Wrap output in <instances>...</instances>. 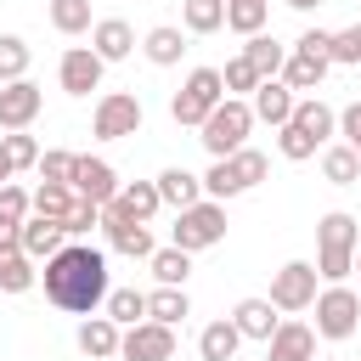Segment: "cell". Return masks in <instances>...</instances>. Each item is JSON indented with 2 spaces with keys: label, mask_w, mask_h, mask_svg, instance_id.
<instances>
[{
  "label": "cell",
  "mask_w": 361,
  "mask_h": 361,
  "mask_svg": "<svg viewBox=\"0 0 361 361\" xmlns=\"http://www.w3.org/2000/svg\"><path fill=\"white\" fill-rule=\"evenodd\" d=\"M107 254L90 248V243H62L51 259H45V299L68 316H90L107 305Z\"/></svg>",
  "instance_id": "1"
},
{
  "label": "cell",
  "mask_w": 361,
  "mask_h": 361,
  "mask_svg": "<svg viewBox=\"0 0 361 361\" xmlns=\"http://www.w3.org/2000/svg\"><path fill=\"white\" fill-rule=\"evenodd\" d=\"M355 248H361L355 214L333 209V214L316 220V271H322V282H344V276L355 271Z\"/></svg>",
  "instance_id": "2"
},
{
  "label": "cell",
  "mask_w": 361,
  "mask_h": 361,
  "mask_svg": "<svg viewBox=\"0 0 361 361\" xmlns=\"http://www.w3.org/2000/svg\"><path fill=\"white\" fill-rule=\"evenodd\" d=\"M220 102H226V79H220V68H192V73H186V85H180V90H175V102H169V118L197 130Z\"/></svg>",
  "instance_id": "3"
},
{
  "label": "cell",
  "mask_w": 361,
  "mask_h": 361,
  "mask_svg": "<svg viewBox=\"0 0 361 361\" xmlns=\"http://www.w3.org/2000/svg\"><path fill=\"white\" fill-rule=\"evenodd\" d=\"M197 130H203L197 141L209 147V158H231V152L248 141V130H254V107H248V102H237V96H226V102H220Z\"/></svg>",
  "instance_id": "4"
},
{
  "label": "cell",
  "mask_w": 361,
  "mask_h": 361,
  "mask_svg": "<svg viewBox=\"0 0 361 361\" xmlns=\"http://www.w3.org/2000/svg\"><path fill=\"white\" fill-rule=\"evenodd\" d=\"M226 237V203L220 197H197L192 209L175 214V248L197 254V248H214Z\"/></svg>",
  "instance_id": "5"
},
{
  "label": "cell",
  "mask_w": 361,
  "mask_h": 361,
  "mask_svg": "<svg viewBox=\"0 0 361 361\" xmlns=\"http://www.w3.org/2000/svg\"><path fill=\"white\" fill-rule=\"evenodd\" d=\"M310 310H316V333H322V338H350V333L361 327V293L344 288V282H327Z\"/></svg>",
  "instance_id": "6"
},
{
  "label": "cell",
  "mask_w": 361,
  "mask_h": 361,
  "mask_svg": "<svg viewBox=\"0 0 361 361\" xmlns=\"http://www.w3.org/2000/svg\"><path fill=\"white\" fill-rule=\"evenodd\" d=\"M118 361H175V327L169 322H135L118 338Z\"/></svg>",
  "instance_id": "7"
},
{
  "label": "cell",
  "mask_w": 361,
  "mask_h": 361,
  "mask_svg": "<svg viewBox=\"0 0 361 361\" xmlns=\"http://www.w3.org/2000/svg\"><path fill=\"white\" fill-rule=\"evenodd\" d=\"M316 265H305V259H288L276 276H271V305L276 310H310L316 305Z\"/></svg>",
  "instance_id": "8"
},
{
  "label": "cell",
  "mask_w": 361,
  "mask_h": 361,
  "mask_svg": "<svg viewBox=\"0 0 361 361\" xmlns=\"http://www.w3.org/2000/svg\"><path fill=\"white\" fill-rule=\"evenodd\" d=\"M135 130H141V96L107 90V96L96 102V135H102V141H124V135H135Z\"/></svg>",
  "instance_id": "9"
},
{
  "label": "cell",
  "mask_w": 361,
  "mask_h": 361,
  "mask_svg": "<svg viewBox=\"0 0 361 361\" xmlns=\"http://www.w3.org/2000/svg\"><path fill=\"white\" fill-rule=\"evenodd\" d=\"M102 231H107V243H113L118 254H130V259H152V231H147V220L124 214L118 203L102 209Z\"/></svg>",
  "instance_id": "10"
},
{
  "label": "cell",
  "mask_w": 361,
  "mask_h": 361,
  "mask_svg": "<svg viewBox=\"0 0 361 361\" xmlns=\"http://www.w3.org/2000/svg\"><path fill=\"white\" fill-rule=\"evenodd\" d=\"M102 56H96V45H68L62 51V62H56V79H62V90L68 96H90L96 85H102Z\"/></svg>",
  "instance_id": "11"
},
{
  "label": "cell",
  "mask_w": 361,
  "mask_h": 361,
  "mask_svg": "<svg viewBox=\"0 0 361 361\" xmlns=\"http://www.w3.org/2000/svg\"><path fill=\"white\" fill-rule=\"evenodd\" d=\"M39 107H45V96H39L34 79H11V85H0V130H28V124L39 118Z\"/></svg>",
  "instance_id": "12"
},
{
  "label": "cell",
  "mask_w": 361,
  "mask_h": 361,
  "mask_svg": "<svg viewBox=\"0 0 361 361\" xmlns=\"http://www.w3.org/2000/svg\"><path fill=\"white\" fill-rule=\"evenodd\" d=\"M73 192L107 209V203L118 197V175H113V164H107V158H79V164H73Z\"/></svg>",
  "instance_id": "13"
},
{
  "label": "cell",
  "mask_w": 361,
  "mask_h": 361,
  "mask_svg": "<svg viewBox=\"0 0 361 361\" xmlns=\"http://www.w3.org/2000/svg\"><path fill=\"white\" fill-rule=\"evenodd\" d=\"M62 243H68V220H51V214H28V220H23L17 248H23L28 259H51Z\"/></svg>",
  "instance_id": "14"
},
{
  "label": "cell",
  "mask_w": 361,
  "mask_h": 361,
  "mask_svg": "<svg viewBox=\"0 0 361 361\" xmlns=\"http://www.w3.org/2000/svg\"><path fill=\"white\" fill-rule=\"evenodd\" d=\"M265 361H316V327L282 322V327L265 338Z\"/></svg>",
  "instance_id": "15"
},
{
  "label": "cell",
  "mask_w": 361,
  "mask_h": 361,
  "mask_svg": "<svg viewBox=\"0 0 361 361\" xmlns=\"http://www.w3.org/2000/svg\"><path fill=\"white\" fill-rule=\"evenodd\" d=\"M248 107H254V118H265V124H288L293 118V85L288 79H259L254 85V96H248Z\"/></svg>",
  "instance_id": "16"
},
{
  "label": "cell",
  "mask_w": 361,
  "mask_h": 361,
  "mask_svg": "<svg viewBox=\"0 0 361 361\" xmlns=\"http://www.w3.org/2000/svg\"><path fill=\"white\" fill-rule=\"evenodd\" d=\"M90 45H96L102 62H124V56L135 51V28H130L124 17H102V23L90 28Z\"/></svg>",
  "instance_id": "17"
},
{
  "label": "cell",
  "mask_w": 361,
  "mask_h": 361,
  "mask_svg": "<svg viewBox=\"0 0 361 361\" xmlns=\"http://www.w3.org/2000/svg\"><path fill=\"white\" fill-rule=\"evenodd\" d=\"M118 338H124V327H118L113 316H90V322H79V350H85L90 361H113V355H118Z\"/></svg>",
  "instance_id": "18"
},
{
  "label": "cell",
  "mask_w": 361,
  "mask_h": 361,
  "mask_svg": "<svg viewBox=\"0 0 361 361\" xmlns=\"http://www.w3.org/2000/svg\"><path fill=\"white\" fill-rule=\"evenodd\" d=\"M158 197L180 214V209H192L197 197H203V175H192V169H180V164H169L164 175H158Z\"/></svg>",
  "instance_id": "19"
},
{
  "label": "cell",
  "mask_w": 361,
  "mask_h": 361,
  "mask_svg": "<svg viewBox=\"0 0 361 361\" xmlns=\"http://www.w3.org/2000/svg\"><path fill=\"white\" fill-rule=\"evenodd\" d=\"M231 322H237V333H243V338H259V344H265V338H271V333L282 327V322H276V305H271V299H243V305L231 310Z\"/></svg>",
  "instance_id": "20"
},
{
  "label": "cell",
  "mask_w": 361,
  "mask_h": 361,
  "mask_svg": "<svg viewBox=\"0 0 361 361\" xmlns=\"http://www.w3.org/2000/svg\"><path fill=\"white\" fill-rule=\"evenodd\" d=\"M34 214V192H23V186H0V243H17L23 237V220Z\"/></svg>",
  "instance_id": "21"
},
{
  "label": "cell",
  "mask_w": 361,
  "mask_h": 361,
  "mask_svg": "<svg viewBox=\"0 0 361 361\" xmlns=\"http://www.w3.org/2000/svg\"><path fill=\"white\" fill-rule=\"evenodd\" d=\"M243 56H248V68L259 73V79H276L282 73V62H288V45H276V34H248V45H243Z\"/></svg>",
  "instance_id": "22"
},
{
  "label": "cell",
  "mask_w": 361,
  "mask_h": 361,
  "mask_svg": "<svg viewBox=\"0 0 361 361\" xmlns=\"http://www.w3.org/2000/svg\"><path fill=\"white\" fill-rule=\"evenodd\" d=\"M237 344H243V333H237L231 316H220V322H209V327L197 333V355H203V361H231Z\"/></svg>",
  "instance_id": "23"
},
{
  "label": "cell",
  "mask_w": 361,
  "mask_h": 361,
  "mask_svg": "<svg viewBox=\"0 0 361 361\" xmlns=\"http://www.w3.org/2000/svg\"><path fill=\"white\" fill-rule=\"evenodd\" d=\"M141 51H147V62H152V68H175V62H180V51H186V39H180V28L158 23V28H147Z\"/></svg>",
  "instance_id": "24"
},
{
  "label": "cell",
  "mask_w": 361,
  "mask_h": 361,
  "mask_svg": "<svg viewBox=\"0 0 361 361\" xmlns=\"http://www.w3.org/2000/svg\"><path fill=\"white\" fill-rule=\"evenodd\" d=\"M293 124H299V130H310V135L327 147V135L338 130V113H333L322 96H305V102H293Z\"/></svg>",
  "instance_id": "25"
},
{
  "label": "cell",
  "mask_w": 361,
  "mask_h": 361,
  "mask_svg": "<svg viewBox=\"0 0 361 361\" xmlns=\"http://www.w3.org/2000/svg\"><path fill=\"white\" fill-rule=\"evenodd\" d=\"M322 175H327L333 186H355V180H361V152H355L350 141L322 147Z\"/></svg>",
  "instance_id": "26"
},
{
  "label": "cell",
  "mask_w": 361,
  "mask_h": 361,
  "mask_svg": "<svg viewBox=\"0 0 361 361\" xmlns=\"http://www.w3.org/2000/svg\"><path fill=\"white\" fill-rule=\"evenodd\" d=\"M147 316H152V322H169V327H180V322L192 316V299H186V288H164V282H158V288L147 293Z\"/></svg>",
  "instance_id": "27"
},
{
  "label": "cell",
  "mask_w": 361,
  "mask_h": 361,
  "mask_svg": "<svg viewBox=\"0 0 361 361\" xmlns=\"http://www.w3.org/2000/svg\"><path fill=\"white\" fill-rule=\"evenodd\" d=\"M0 288L6 293H28L34 288V259L17 243H0Z\"/></svg>",
  "instance_id": "28"
},
{
  "label": "cell",
  "mask_w": 361,
  "mask_h": 361,
  "mask_svg": "<svg viewBox=\"0 0 361 361\" xmlns=\"http://www.w3.org/2000/svg\"><path fill=\"white\" fill-rule=\"evenodd\" d=\"M147 265H152V276H158L164 288H186V276H192V254L175 248V243H169V248H152Z\"/></svg>",
  "instance_id": "29"
},
{
  "label": "cell",
  "mask_w": 361,
  "mask_h": 361,
  "mask_svg": "<svg viewBox=\"0 0 361 361\" xmlns=\"http://www.w3.org/2000/svg\"><path fill=\"white\" fill-rule=\"evenodd\" d=\"M186 34H220L226 28V0H180Z\"/></svg>",
  "instance_id": "30"
},
{
  "label": "cell",
  "mask_w": 361,
  "mask_h": 361,
  "mask_svg": "<svg viewBox=\"0 0 361 361\" xmlns=\"http://www.w3.org/2000/svg\"><path fill=\"white\" fill-rule=\"evenodd\" d=\"M79 203V192L68 180H39L34 186V214H51V220H68V209Z\"/></svg>",
  "instance_id": "31"
},
{
  "label": "cell",
  "mask_w": 361,
  "mask_h": 361,
  "mask_svg": "<svg viewBox=\"0 0 361 361\" xmlns=\"http://www.w3.org/2000/svg\"><path fill=\"white\" fill-rule=\"evenodd\" d=\"M124 214H135V220H152L158 209H164V197H158V180H135V186H118V197H113Z\"/></svg>",
  "instance_id": "32"
},
{
  "label": "cell",
  "mask_w": 361,
  "mask_h": 361,
  "mask_svg": "<svg viewBox=\"0 0 361 361\" xmlns=\"http://www.w3.org/2000/svg\"><path fill=\"white\" fill-rule=\"evenodd\" d=\"M276 152H282L288 164H305V158H316V152H322V141H316L310 130H299V124L288 118V124L276 130Z\"/></svg>",
  "instance_id": "33"
},
{
  "label": "cell",
  "mask_w": 361,
  "mask_h": 361,
  "mask_svg": "<svg viewBox=\"0 0 361 361\" xmlns=\"http://www.w3.org/2000/svg\"><path fill=\"white\" fill-rule=\"evenodd\" d=\"M107 316H113L118 327L147 322V293H141V288H113V293H107Z\"/></svg>",
  "instance_id": "34"
},
{
  "label": "cell",
  "mask_w": 361,
  "mask_h": 361,
  "mask_svg": "<svg viewBox=\"0 0 361 361\" xmlns=\"http://www.w3.org/2000/svg\"><path fill=\"white\" fill-rule=\"evenodd\" d=\"M226 28L231 34H259L265 28V0H226Z\"/></svg>",
  "instance_id": "35"
},
{
  "label": "cell",
  "mask_w": 361,
  "mask_h": 361,
  "mask_svg": "<svg viewBox=\"0 0 361 361\" xmlns=\"http://www.w3.org/2000/svg\"><path fill=\"white\" fill-rule=\"evenodd\" d=\"M51 28L56 34H85L90 23V0H51Z\"/></svg>",
  "instance_id": "36"
},
{
  "label": "cell",
  "mask_w": 361,
  "mask_h": 361,
  "mask_svg": "<svg viewBox=\"0 0 361 361\" xmlns=\"http://www.w3.org/2000/svg\"><path fill=\"white\" fill-rule=\"evenodd\" d=\"M203 192L226 203V197H237V192H248V186H243V175H237V164H231V158H214V169L203 175Z\"/></svg>",
  "instance_id": "37"
},
{
  "label": "cell",
  "mask_w": 361,
  "mask_h": 361,
  "mask_svg": "<svg viewBox=\"0 0 361 361\" xmlns=\"http://www.w3.org/2000/svg\"><path fill=\"white\" fill-rule=\"evenodd\" d=\"M11 79H28V39L0 34V85H11Z\"/></svg>",
  "instance_id": "38"
},
{
  "label": "cell",
  "mask_w": 361,
  "mask_h": 361,
  "mask_svg": "<svg viewBox=\"0 0 361 361\" xmlns=\"http://www.w3.org/2000/svg\"><path fill=\"white\" fill-rule=\"evenodd\" d=\"M322 73H327V62H316V56H299V51L282 62V79H288L293 90H316V85H322Z\"/></svg>",
  "instance_id": "39"
},
{
  "label": "cell",
  "mask_w": 361,
  "mask_h": 361,
  "mask_svg": "<svg viewBox=\"0 0 361 361\" xmlns=\"http://www.w3.org/2000/svg\"><path fill=\"white\" fill-rule=\"evenodd\" d=\"M0 147H6L11 169H28V164H39V141H34L28 130H11V135H0Z\"/></svg>",
  "instance_id": "40"
},
{
  "label": "cell",
  "mask_w": 361,
  "mask_h": 361,
  "mask_svg": "<svg viewBox=\"0 0 361 361\" xmlns=\"http://www.w3.org/2000/svg\"><path fill=\"white\" fill-rule=\"evenodd\" d=\"M231 164H237L243 186H259V180L271 175V158H265V152H254V147H237V152H231Z\"/></svg>",
  "instance_id": "41"
},
{
  "label": "cell",
  "mask_w": 361,
  "mask_h": 361,
  "mask_svg": "<svg viewBox=\"0 0 361 361\" xmlns=\"http://www.w3.org/2000/svg\"><path fill=\"white\" fill-rule=\"evenodd\" d=\"M73 164H79L73 152H56L51 147V152H39V180H68L73 186Z\"/></svg>",
  "instance_id": "42"
},
{
  "label": "cell",
  "mask_w": 361,
  "mask_h": 361,
  "mask_svg": "<svg viewBox=\"0 0 361 361\" xmlns=\"http://www.w3.org/2000/svg\"><path fill=\"white\" fill-rule=\"evenodd\" d=\"M90 226H102V203L79 197V203L68 209V237H90Z\"/></svg>",
  "instance_id": "43"
},
{
  "label": "cell",
  "mask_w": 361,
  "mask_h": 361,
  "mask_svg": "<svg viewBox=\"0 0 361 361\" xmlns=\"http://www.w3.org/2000/svg\"><path fill=\"white\" fill-rule=\"evenodd\" d=\"M333 62L361 68V23H350V28H338V34H333Z\"/></svg>",
  "instance_id": "44"
},
{
  "label": "cell",
  "mask_w": 361,
  "mask_h": 361,
  "mask_svg": "<svg viewBox=\"0 0 361 361\" xmlns=\"http://www.w3.org/2000/svg\"><path fill=\"white\" fill-rule=\"evenodd\" d=\"M293 51H299V56H316V62H333V34H327V28H305Z\"/></svg>",
  "instance_id": "45"
},
{
  "label": "cell",
  "mask_w": 361,
  "mask_h": 361,
  "mask_svg": "<svg viewBox=\"0 0 361 361\" xmlns=\"http://www.w3.org/2000/svg\"><path fill=\"white\" fill-rule=\"evenodd\" d=\"M220 79H226V90H248V96H254V85H259V73L248 68V56L226 62V73H220Z\"/></svg>",
  "instance_id": "46"
},
{
  "label": "cell",
  "mask_w": 361,
  "mask_h": 361,
  "mask_svg": "<svg viewBox=\"0 0 361 361\" xmlns=\"http://www.w3.org/2000/svg\"><path fill=\"white\" fill-rule=\"evenodd\" d=\"M338 135H344V141L361 152V102H350V107L338 113Z\"/></svg>",
  "instance_id": "47"
},
{
  "label": "cell",
  "mask_w": 361,
  "mask_h": 361,
  "mask_svg": "<svg viewBox=\"0 0 361 361\" xmlns=\"http://www.w3.org/2000/svg\"><path fill=\"white\" fill-rule=\"evenodd\" d=\"M282 6H293V11H316L322 0H282Z\"/></svg>",
  "instance_id": "48"
},
{
  "label": "cell",
  "mask_w": 361,
  "mask_h": 361,
  "mask_svg": "<svg viewBox=\"0 0 361 361\" xmlns=\"http://www.w3.org/2000/svg\"><path fill=\"white\" fill-rule=\"evenodd\" d=\"M11 180V158H6V147H0V186Z\"/></svg>",
  "instance_id": "49"
},
{
  "label": "cell",
  "mask_w": 361,
  "mask_h": 361,
  "mask_svg": "<svg viewBox=\"0 0 361 361\" xmlns=\"http://www.w3.org/2000/svg\"><path fill=\"white\" fill-rule=\"evenodd\" d=\"M355 271H361V248H355Z\"/></svg>",
  "instance_id": "50"
},
{
  "label": "cell",
  "mask_w": 361,
  "mask_h": 361,
  "mask_svg": "<svg viewBox=\"0 0 361 361\" xmlns=\"http://www.w3.org/2000/svg\"><path fill=\"white\" fill-rule=\"evenodd\" d=\"M316 361H333V355H316Z\"/></svg>",
  "instance_id": "51"
},
{
  "label": "cell",
  "mask_w": 361,
  "mask_h": 361,
  "mask_svg": "<svg viewBox=\"0 0 361 361\" xmlns=\"http://www.w3.org/2000/svg\"><path fill=\"white\" fill-rule=\"evenodd\" d=\"M113 361H118V355H113Z\"/></svg>",
  "instance_id": "52"
}]
</instances>
